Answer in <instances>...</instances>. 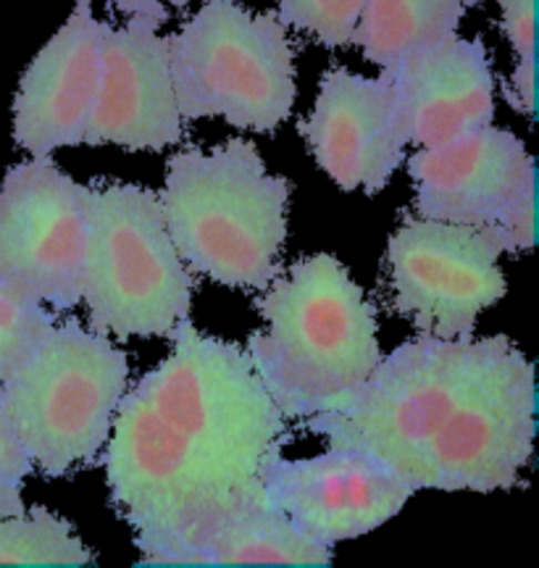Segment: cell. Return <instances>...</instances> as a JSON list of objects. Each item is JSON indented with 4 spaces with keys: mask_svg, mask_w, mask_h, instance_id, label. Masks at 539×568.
Masks as SVG:
<instances>
[{
    "mask_svg": "<svg viewBox=\"0 0 539 568\" xmlns=\"http://www.w3.org/2000/svg\"><path fill=\"white\" fill-rule=\"evenodd\" d=\"M88 224L82 301L90 329L109 337H169L193 308L195 280L169 237L159 193L145 184H82Z\"/></svg>",
    "mask_w": 539,
    "mask_h": 568,
    "instance_id": "cell-5",
    "label": "cell"
},
{
    "mask_svg": "<svg viewBox=\"0 0 539 568\" xmlns=\"http://www.w3.org/2000/svg\"><path fill=\"white\" fill-rule=\"evenodd\" d=\"M34 471L30 453L24 450L6 410L3 389H0V516L27 514L24 481Z\"/></svg>",
    "mask_w": 539,
    "mask_h": 568,
    "instance_id": "cell-22",
    "label": "cell"
},
{
    "mask_svg": "<svg viewBox=\"0 0 539 568\" xmlns=\"http://www.w3.org/2000/svg\"><path fill=\"white\" fill-rule=\"evenodd\" d=\"M59 318L45 303L0 282V382L13 372L38 337Z\"/></svg>",
    "mask_w": 539,
    "mask_h": 568,
    "instance_id": "cell-19",
    "label": "cell"
},
{
    "mask_svg": "<svg viewBox=\"0 0 539 568\" xmlns=\"http://www.w3.org/2000/svg\"><path fill=\"white\" fill-rule=\"evenodd\" d=\"M169 69L184 122L222 116L237 130L274 132L293 113L295 51L276 13L205 0L169 38Z\"/></svg>",
    "mask_w": 539,
    "mask_h": 568,
    "instance_id": "cell-7",
    "label": "cell"
},
{
    "mask_svg": "<svg viewBox=\"0 0 539 568\" xmlns=\"http://www.w3.org/2000/svg\"><path fill=\"white\" fill-rule=\"evenodd\" d=\"M126 387V353L77 318L48 326L0 382L21 445L53 479L101 458Z\"/></svg>",
    "mask_w": 539,
    "mask_h": 568,
    "instance_id": "cell-6",
    "label": "cell"
},
{
    "mask_svg": "<svg viewBox=\"0 0 539 568\" xmlns=\"http://www.w3.org/2000/svg\"><path fill=\"white\" fill-rule=\"evenodd\" d=\"M535 366L506 335L395 347L353 397L301 429L385 460L418 489L519 485L535 453Z\"/></svg>",
    "mask_w": 539,
    "mask_h": 568,
    "instance_id": "cell-2",
    "label": "cell"
},
{
    "mask_svg": "<svg viewBox=\"0 0 539 568\" xmlns=\"http://www.w3.org/2000/svg\"><path fill=\"white\" fill-rule=\"evenodd\" d=\"M502 32L516 53L513 109L535 116V0H498Z\"/></svg>",
    "mask_w": 539,
    "mask_h": 568,
    "instance_id": "cell-21",
    "label": "cell"
},
{
    "mask_svg": "<svg viewBox=\"0 0 539 568\" xmlns=\"http://www.w3.org/2000/svg\"><path fill=\"white\" fill-rule=\"evenodd\" d=\"M506 253L516 247L500 226L408 216L387 243L389 308L424 337L471 339L481 311L506 297Z\"/></svg>",
    "mask_w": 539,
    "mask_h": 568,
    "instance_id": "cell-8",
    "label": "cell"
},
{
    "mask_svg": "<svg viewBox=\"0 0 539 568\" xmlns=\"http://www.w3.org/2000/svg\"><path fill=\"white\" fill-rule=\"evenodd\" d=\"M416 216L500 226L516 253L535 247L537 172L523 140L487 124L408 159Z\"/></svg>",
    "mask_w": 539,
    "mask_h": 568,
    "instance_id": "cell-9",
    "label": "cell"
},
{
    "mask_svg": "<svg viewBox=\"0 0 539 568\" xmlns=\"http://www.w3.org/2000/svg\"><path fill=\"white\" fill-rule=\"evenodd\" d=\"M477 0H364L350 45L382 71L458 32Z\"/></svg>",
    "mask_w": 539,
    "mask_h": 568,
    "instance_id": "cell-17",
    "label": "cell"
},
{
    "mask_svg": "<svg viewBox=\"0 0 539 568\" xmlns=\"http://www.w3.org/2000/svg\"><path fill=\"white\" fill-rule=\"evenodd\" d=\"M111 3L126 19H143L161 27L163 21H169V9H184L187 0H111Z\"/></svg>",
    "mask_w": 539,
    "mask_h": 568,
    "instance_id": "cell-23",
    "label": "cell"
},
{
    "mask_svg": "<svg viewBox=\"0 0 539 568\" xmlns=\"http://www.w3.org/2000/svg\"><path fill=\"white\" fill-rule=\"evenodd\" d=\"M253 305L268 326L245 351L287 422L339 408L382 361L377 308L335 255L295 261Z\"/></svg>",
    "mask_w": 539,
    "mask_h": 568,
    "instance_id": "cell-3",
    "label": "cell"
},
{
    "mask_svg": "<svg viewBox=\"0 0 539 568\" xmlns=\"http://www.w3.org/2000/svg\"><path fill=\"white\" fill-rule=\"evenodd\" d=\"M159 30L143 19L109 24L82 145L159 153L182 142L184 119L169 69V38Z\"/></svg>",
    "mask_w": 539,
    "mask_h": 568,
    "instance_id": "cell-12",
    "label": "cell"
},
{
    "mask_svg": "<svg viewBox=\"0 0 539 568\" xmlns=\"http://www.w3.org/2000/svg\"><path fill=\"white\" fill-rule=\"evenodd\" d=\"M80 187L51 155L9 169L0 184V282L55 316L82 303L88 224Z\"/></svg>",
    "mask_w": 539,
    "mask_h": 568,
    "instance_id": "cell-10",
    "label": "cell"
},
{
    "mask_svg": "<svg viewBox=\"0 0 539 568\" xmlns=\"http://www.w3.org/2000/svg\"><path fill=\"white\" fill-rule=\"evenodd\" d=\"M387 74L406 145L431 148L492 124L495 77L481 38L464 40L456 32L408 55Z\"/></svg>",
    "mask_w": 539,
    "mask_h": 568,
    "instance_id": "cell-15",
    "label": "cell"
},
{
    "mask_svg": "<svg viewBox=\"0 0 539 568\" xmlns=\"http://www.w3.org/2000/svg\"><path fill=\"white\" fill-rule=\"evenodd\" d=\"M364 0H276V19L326 48L350 45Z\"/></svg>",
    "mask_w": 539,
    "mask_h": 568,
    "instance_id": "cell-20",
    "label": "cell"
},
{
    "mask_svg": "<svg viewBox=\"0 0 539 568\" xmlns=\"http://www.w3.org/2000/svg\"><path fill=\"white\" fill-rule=\"evenodd\" d=\"M258 479L276 510L329 548L379 529L416 495L385 460L343 447L297 460L274 453L261 464Z\"/></svg>",
    "mask_w": 539,
    "mask_h": 568,
    "instance_id": "cell-11",
    "label": "cell"
},
{
    "mask_svg": "<svg viewBox=\"0 0 539 568\" xmlns=\"http://www.w3.org/2000/svg\"><path fill=\"white\" fill-rule=\"evenodd\" d=\"M318 169L345 193L379 195L406 159L397 130L395 84L387 71L360 77L343 67L324 71L314 113L301 122Z\"/></svg>",
    "mask_w": 539,
    "mask_h": 568,
    "instance_id": "cell-13",
    "label": "cell"
},
{
    "mask_svg": "<svg viewBox=\"0 0 539 568\" xmlns=\"http://www.w3.org/2000/svg\"><path fill=\"white\" fill-rule=\"evenodd\" d=\"M109 21L95 19L90 0H77L67 24L34 55L13 101V140L32 159L82 145Z\"/></svg>",
    "mask_w": 539,
    "mask_h": 568,
    "instance_id": "cell-14",
    "label": "cell"
},
{
    "mask_svg": "<svg viewBox=\"0 0 539 568\" xmlns=\"http://www.w3.org/2000/svg\"><path fill=\"white\" fill-rule=\"evenodd\" d=\"M155 193L190 272L255 293L279 276L293 182L268 172L251 140L174 153Z\"/></svg>",
    "mask_w": 539,
    "mask_h": 568,
    "instance_id": "cell-4",
    "label": "cell"
},
{
    "mask_svg": "<svg viewBox=\"0 0 539 568\" xmlns=\"http://www.w3.org/2000/svg\"><path fill=\"white\" fill-rule=\"evenodd\" d=\"M332 548L297 529L272 503L243 508L218 524L197 548L193 566L282 564V566H329Z\"/></svg>",
    "mask_w": 539,
    "mask_h": 568,
    "instance_id": "cell-16",
    "label": "cell"
},
{
    "mask_svg": "<svg viewBox=\"0 0 539 568\" xmlns=\"http://www.w3.org/2000/svg\"><path fill=\"white\" fill-rule=\"evenodd\" d=\"M95 560L72 521L45 506L0 516V566H90Z\"/></svg>",
    "mask_w": 539,
    "mask_h": 568,
    "instance_id": "cell-18",
    "label": "cell"
},
{
    "mask_svg": "<svg viewBox=\"0 0 539 568\" xmlns=\"http://www.w3.org/2000/svg\"><path fill=\"white\" fill-rule=\"evenodd\" d=\"M172 353L126 387L103 447L105 485L143 566H193L237 510L266 503L258 468L289 422L243 345L182 322Z\"/></svg>",
    "mask_w": 539,
    "mask_h": 568,
    "instance_id": "cell-1",
    "label": "cell"
}]
</instances>
